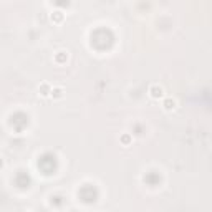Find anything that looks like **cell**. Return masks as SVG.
Returning <instances> with one entry per match:
<instances>
[{
	"instance_id": "3",
	"label": "cell",
	"mask_w": 212,
	"mask_h": 212,
	"mask_svg": "<svg viewBox=\"0 0 212 212\" xmlns=\"http://www.w3.org/2000/svg\"><path fill=\"white\" fill-rule=\"evenodd\" d=\"M38 91H40V95H43V96H48L51 93V89H50V86H48V83H43L42 86L38 88Z\"/></svg>"
},
{
	"instance_id": "4",
	"label": "cell",
	"mask_w": 212,
	"mask_h": 212,
	"mask_svg": "<svg viewBox=\"0 0 212 212\" xmlns=\"http://www.w3.org/2000/svg\"><path fill=\"white\" fill-rule=\"evenodd\" d=\"M51 20H55V22H62V20H63V13H62V12H55V13L51 15Z\"/></svg>"
},
{
	"instance_id": "1",
	"label": "cell",
	"mask_w": 212,
	"mask_h": 212,
	"mask_svg": "<svg viewBox=\"0 0 212 212\" xmlns=\"http://www.w3.org/2000/svg\"><path fill=\"white\" fill-rule=\"evenodd\" d=\"M149 96L153 98V100H159V98L164 96V89L159 86V85H153V86L149 88Z\"/></svg>"
},
{
	"instance_id": "5",
	"label": "cell",
	"mask_w": 212,
	"mask_h": 212,
	"mask_svg": "<svg viewBox=\"0 0 212 212\" xmlns=\"http://www.w3.org/2000/svg\"><path fill=\"white\" fill-rule=\"evenodd\" d=\"M62 95H63L62 88H55V89H51V96H53V98H60Z\"/></svg>"
},
{
	"instance_id": "6",
	"label": "cell",
	"mask_w": 212,
	"mask_h": 212,
	"mask_svg": "<svg viewBox=\"0 0 212 212\" xmlns=\"http://www.w3.org/2000/svg\"><path fill=\"white\" fill-rule=\"evenodd\" d=\"M121 141H123L124 144H128V142L131 141V138H129V136H123V138H121Z\"/></svg>"
},
{
	"instance_id": "7",
	"label": "cell",
	"mask_w": 212,
	"mask_h": 212,
	"mask_svg": "<svg viewBox=\"0 0 212 212\" xmlns=\"http://www.w3.org/2000/svg\"><path fill=\"white\" fill-rule=\"evenodd\" d=\"M2 166H3V161H2V157H0V168H2Z\"/></svg>"
},
{
	"instance_id": "2",
	"label": "cell",
	"mask_w": 212,
	"mask_h": 212,
	"mask_svg": "<svg viewBox=\"0 0 212 212\" xmlns=\"http://www.w3.org/2000/svg\"><path fill=\"white\" fill-rule=\"evenodd\" d=\"M162 106H164L166 111H172V109H176V100H172V98H166V100L162 101Z\"/></svg>"
}]
</instances>
